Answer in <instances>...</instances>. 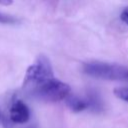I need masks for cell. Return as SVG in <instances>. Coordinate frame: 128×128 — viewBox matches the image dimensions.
<instances>
[{"instance_id": "cell-1", "label": "cell", "mask_w": 128, "mask_h": 128, "mask_svg": "<svg viewBox=\"0 0 128 128\" xmlns=\"http://www.w3.org/2000/svg\"><path fill=\"white\" fill-rule=\"evenodd\" d=\"M25 91L31 97L45 102L65 100L71 94L70 86L55 77L48 78Z\"/></svg>"}, {"instance_id": "cell-2", "label": "cell", "mask_w": 128, "mask_h": 128, "mask_svg": "<svg viewBox=\"0 0 128 128\" xmlns=\"http://www.w3.org/2000/svg\"><path fill=\"white\" fill-rule=\"evenodd\" d=\"M83 71L88 76L97 79L110 81H128V68L119 64L91 61L83 65Z\"/></svg>"}, {"instance_id": "cell-3", "label": "cell", "mask_w": 128, "mask_h": 128, "mask_svg": "<svg viewBox=\"0 0 128 128\" xmlns=\"http://www.w3.org/2000/svg\"><path fill=\"white\" fill-rule=\"evenodd\" d=\"M51 77H54V73L49 59L45 55H39L35 63L30 65L26 70L23 89L27 90Z\"/></svg>"}, {"instance_id": "cell-4", "label": "cell", "mask_w": 128, "mask_h": 128, "mask_svg": "<svg viewBox=\"0 0 128 128\" xmlns=\"http://www.w3.org/2000/svg\"><path fill=\"white\" fill-rule=\"evenodd\" d=\"M67 106L73 112H81L87 109L93 111H100L103 108V103L99 95L95 92H89L85 97L70 94L66 99Z\"/></svg>"}, {"instance_id": "cell-5", "label": "cell", "mask_w": 128, "mask_h": 128, "mask_svg": "<svg viewBox=\"0 0 128 128\" xmlns=\"http://www.w3.org/2000/svg\"><path fill=\"white\" fill-rule=\"evenodd\" d=\"M9 119L12 123L24 124L30 119V110L21 100H15L9 109Z\"/></svg>"}, {"instance_id": "cell-6", "label": "cell", "mask_w": 128, "mask_h": 128, "mask_svg": "<svg viewBox=\"0 0 128 128\" xmlns=\"http://www.w3.org/2000/svg\"><path fill=\"white\" fill-rule=\"evenodd\" d=\"M114 94L117 98L128 102V87H117L114 89Z\"/></svg>"}, {"instance_id": "cell-7", "label": "cell", "mask_w": 128, "mask_h": 128, "mask_svg": "<svg viewBox=\"0 0 128 128\" xmlns=\"http://www.w3.org/2000/svg\"><path fill=\"white\" fill-rule=\"evenodd\" d=\"M18 22H19V20L17 18L10 16V15H5V14L0 13V23L1 24H16Z\"/></svg>"}, {"instance_id": "cell-8", "label": "cell", "mask_w": 128, "mask_h": 128, "mask_svg": "<svg viewBox=\"0 0 128 128\" xmlns=\"http://www.w3.org/2000/svg\"><path fill=\"white\" fill-rule=\"evenodd\" d=\"M120 18L123 22H125L126 24H128V7L124 8L123 11L121 12V15H120Z\"/></svg>"}, {"instance_id": "cell-9", "label": "cell", "mask_w": 128, "mask_h": 128, "mask_svg": "<svg viewBox=\"0 0 128 128\" xmlns=\"http://www.w3.org/2000/svg\"><path fill=\"white\" fill-rule=\"evenodd\" d=\"M13 3V0H0V5L3 6H9Z\"/></svg>"}, {"instance_id": "cell-10", "label": "cell", "mask_w": 128, "mask_h": 128, "mask_svg": "<svg viewBox=\"0 0 128 128\" xmlns=\"http://www.w3.org/2000/svg\"><path fill=\"white\" fill-rule=\"evenodd\" d=\"M29 128H34V127H29Z\"/></svg>"}]
</instances>
